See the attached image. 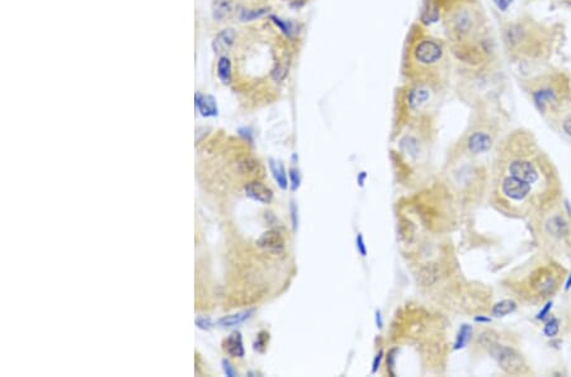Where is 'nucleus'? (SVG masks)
Returning <instances> with one entry per match:
<instances>
[{
  "mask_svg": "<svg viewBox=\"0 0 571 377\" xmlns=\"http://www.w3.org/2000/svg\"><path fill=\"white\" fill-rule=\"evenodd\" d=\"M562 28L529 13H521L502 27V42L509 60L524 70L545 68L557 51Z\"/></svg>",
  "mask_w": 571,
  "mask_h": 377,
  "instance_id": "f257e3e1",
  "label": "nucleus"
},
{
  "mask_svg": "<svg viewBox=\"0 0 571 377\" xmlns=\"http://www.w3.org/2000/svg\"><path fill=\"white\" fill-rule=\"evenodd\" d=\"M524 90L537 111L557 122L571 109V72L561 66L547 65L521 79Z\"/></svg>",
  "mask_w": 571,
  "mask_h": 377,
  "instance_id": "f03ea898",
  "label": "nucleus"
},
{
  "mask_svg": "<svg viewBox=\"0 0 571 377\" xmlns=\"http://www.w3.org/2000/svg\"><path fill=\"white\" fill-rule=\"evenodd\" d=\"M470 6H458L448 14V32L457 43L466 42L477 33L481 27V14Z\"/></svg>",
  "mask_w": 571,
  "mask_h": 377,
  "instance_id": "7ed1b4c3",
  "label": "nucleus"
},
{
  "mask_svg": "<svg viewBox=\"0 0 571 377\" xmlns=\"http://www.w3.org/2000/svg\"><path fill=\"white\" fill-rule=\"evenodd\" d=\"M443 46L433 38H424L416 45L414 50V57L419 64L432 66L438 64L443 58Z\"/></svg>",
  "mask_w": 571,
  "mask_h": 377,
  "instance_id": "20e7f679",
  "label": "nucleus"
},
{
  "mask_svg": "<svg viewBox=\"0 0 571 377\" xmlns=\"http://www.w3.org/2000/svg\"><path fill=\"white\" fill-rule=\"evenodd\" d=\"M508 170H509V175L518 178V179L523 180V182L528 183L531 185L536 184L539 179L538 170H537L536 166L528 159H514L509 164Z\"/></svg>",
  "mask_w": 571,
  "mask_h": 377,
  "instance_id": "39448f33",
  "label": "nucleus"
},
{
  "mask_svg": "<svg viewBox=\"0 0 571 377\" xmlns=\"http://www.w3.org/2000/svg\"><path fill=\"white\" fill-rule=\"evenodd\" d=\"M490 352H491L492 357L497 361V363L500 364V367H502L504 371H507L508 373H517V372H521L522 368L521 357H519L513 349L507 348V347H503V346H494Z\"/></svg>",
  "mask_w": 571,
  "mask_h": 377,
  "instance_id": "423d86ee",
  "label": "nucleus"
},
{
  "mask_svg": "<svg viewBox=\"0 0 571 377\" xmlns=\"http://www.w3.org/2000/svg\"><path fill=\"white\" fill-rule=\"evenodd\" d=\"M532 192V185L523 180L514 178L512 175L505 178L502 183V193L512 201L521 202L529 197Z\"/></svg>",
  "mask_w": 571,
  "mask_h": 377,
  "instance_id": "0eeeda50",
  "label": "nucleus"
},
{
  "mask_svg": "<svg viewBox=\"0 0 571 377\" xmlns=\"http://www.w3.org/2000/svg\"><path fill=\"white\" fill-rule=\"evenodd\" d=\"M492 139L487 132L476 131L467 137V149L472 154H482L490 150Z\"/></svg>",
  "mask_w": 571,
  "mask_h": 377,
  "instance_id": "6e6552de",
  "label": "nucleus"
},
{
  "mask_svg": "<svg viewBox=\"0 0 571 377\" xmlns=\"http://www.w3.org/2000/svg\"><path fill=\"white\" fill-rule=\"evenodd\" d=\"M245 193L249 198L260 203H270L273 200V192L269 187L262 182H250L245 185Z\"/></svg>",
  "mask_w": 571,
  "mask_h": 377,
  "instance_id": "1a4fd4ad",
  "label": "nucleus"
},
{
  "mask_svg": "<svg viewBox=\"0 0 571 377\" xmlns=\"http://www.w3.org/2000/svg\"><path fill=\"white\" fill-rule=\"evenodd\" d=\"M257 244L265 250L279 252L284 248V239L277 230H268L257 240Z\"/></svg>",
  "mask_w": 571,
  "mask_h": 377,
  "instance_id": "9d476101",
  "label": "nucleus"
},
{
  "mask_svg": "<svg viewBox=\"0 0 571 377\" xmlns=\"http://www.w3.org/2000/svg\"><path fill=\"white\" fill-rule=\"evenodd\" d=\"M431 98V90L425 87H415L412 88L407 95V104L412 111L421 108L424 104H426Z\"/></svg>",
  "mask_w": 571,
  "mask_h": 377,
  "instance_id": "9b49d317",
  "label": "nucleus"
},
{
  "mask_svg": "<svg viewBox=\"0 0 571 377\" xmlns=\"http://www.w3.org/2000/svg\"><path fill=\"white\" fill-rule=\"evenodd\" d=\"M224 348H225V351L228 352L230 356L241 358V357L245 354V351H244L243 338H241L240 333L239 332L231 333V334L229 335L228 339L225 340V343H224Z\"/></svg>",
  "mask_w": 571,
  "mask_h": 377,
  "instance_id": "f8f14e48",
  "label": "nucleus"
},
{
  "mask_svg": "<svg viewBox=\"0 0 571 377\" xmlns=\"http://www.w3.org/2000/svg\"><path fill=\"white\" fill-rule=\"evenodd\" d=\"M235 41V32L231 28L224 29L220 32L213 40V50L215 52H225L228 51L231 46L234 45Z\"/></svg>",
  "mask_w": 571,
  "mask_h": 377,
  "instance_id": "ddd939ff",
  "label": "nucleus"
},
{
  "mask_svg": "<svg viewBox=\"0 0 571 377\" xmlns=\"http://www.w3.org/2000/svg\"><path fill=\"white\" fill-rule=\"evenodd\" d=\"M196 107L201 112L202 116L212 117L217 114L216 100L211 95H196Z\"/></svg>",
  "mask_w": 571,
  "mask_h": 377,
  "instance_id": "4468645a",
  "label": "nucleus"
},
{
  "mask_svg": "<svg viewBox=\"0 0 571 377\" xmlns=\"http://www.w3.org/2000/svg\"><path fill=\"white\" fill-rule=\"evenodd\" d=\"M253 314H254V310H245V311L238 312V314L229 315V317L222 318V319H220L219 324L224 328L235 327V325H239L241 324V323L245 322V320H248Z\"/></svg>",
  "mask_w": 571,
  "mask_h": 377,
  "instance_id": "2eb2a0df",
  "label": "nucleus"
},
{
  "mask_svg": "<svg viewBox=\"0 0 571 377\" xmlns=\"http://www.w3.org/2000/svg\"><path fill=\"white\" fill-rule=\"evenodd\" d=\"M269 166H270V170H272L273 173V177H274L275 182H277V184L279 185L280 190H287V187H289V182H287L286 171L282 164L277 163V161L274 160H270Z\"/></svg>",
  "mask_w": 571,
  "mask_h": 377,
  "instance_id": "dca6fc26",
  "label": "nucleus"
},
{
  "mask_svg": "<svg viewBox=\"0 0 571 377\" xmlns=\"http://www.w3.org/2000/svg\"><path fill=\"white\" fill-rule=\"evenodd\" d=\"M517 308V303L514 302V301L512 300H503V301H499L497 303H495L494 306H492V315L496 318H502V317H505V315L511 314V312H513L514 310Z\"/></svg>",
  "mask_w": 571,
  "mask_h": 377,
  "instance_id": "f3484780",
  "label": "nucleus"
},
{
  "mask_svg": "<svg viewBox=\"0 0 571 377\" xmlns=\"http://www.w3.org/2000/svg\"><path fill=\"white\" fill-rule=\"evenodd\" d=\"M418 280L420 281V283L423 286L433 285V283L438 280V269H437L434 266L424 267V268H421V271L419 272Z\"/></svg>",
  "mask_w": 571,
  "mask_h": 377,
  "instance_id": "a211bd4d",
  "label": "nucleus"
},
{
  "mask_svg": "<svg viewBox=\"0 0 571 377\" xmlns=\"http://www.w3.org/2000/svg\"><path fill=\"white\" fill-rule=\"evenodd\" d=\"M217 74H219V78L221 79L222 83H225V84H229V83H230L231 62L228 57H225V56L220 58L219 65H217Z\"/></svg>",
  "mask_w": 571,
  "mask_h": 377,
  "instance_id": "6ab92c4d",
  "label": "nucleus"
},
{
  "mask_svg": "<svg viewBox=\"0 0 571 377\" xmlns=\"http://www.w3.org/2000/svg\"><path fill=\"white\" fill-rule=\"evenodd\" d=\"M547 231L550 232V234H552L553 236L561 237L563 234H566V231H567V226H566V222L563 221L561 217L556 216L552 217V219L548 221Z\"/></svg>",
  "mask_w": 571,
  "mask_h": 377,
  "instance_id": "aec40b11",
  "label": "nucleus"
},
{
  "mask_svg": "<svg viewBox=\"0 0 571 377\" xmlns=\"http://www.w3.org/2000/svg\"><path fill=\"white\" fill-rule=\"evenodd\" d=\"M231 13H233V7H231V4L229 3V2H226V0H219V2L215 4V8H213L215 18L225 19L228 18V17H230Z\"/></svg>",
  "mask_w": 571,
  "mask_h": 377,
  "instance_id": "412c9836",
  "label": "nucleus"
},
{
  "mask_svg": "<svg viewBox=\"0 0 571 377\" xmlns=\"http://www.w3.org/2000/svg\"><path fill=\"white\" fill-rule=\"evenodd\" d=\"M471 333H472V328H471L470 325H467V324L462 325V327H461V329H460V332H458L457 338H456L455 347H453V348L462 349L463 347L467 344L468 339H470V337H471Z\"/></svg>",
  "mask_w": 571,
  "mask_h": 377,
  "instance_id": "4be33fe9",
  "label": "nucleus"
},
{
  "mask_svg": "<svg viewBox=\"0 0 571 377\" xmlns=\"http://www.w3.org/2000/svg\"><path fill=\"white\" fill-rule=\"evenodd\" d=\"M557 123L558 126H560V129L562 130L563 134L571 139V109L568 112H566V113L558 119Z\"/></svg>",
  "mask_w": 571,
  "mask_h": 377,
  "instance_id": "5701e85b",
  "label": "nucleus"
},
{
  "mask_svg": "<svg viewBox=\"0 0 571 377\" xmlns=\"http://www.w3.org/2000/svg\"><path fill=\"white\" fill-rule=\"evenodd\" d=\"M267 13V9H251V11H243V13H241L240 18L241 21L246 22V21H254V19L257 18H260V17H263L264 14Z\"/></svg>",
  "mask_w": 571,
  "mask_h": 377,
  "instance_id": "b1692460",
  "label": "nucleus"
},
{
  "mask_svg": "<svg viewBox=\"0 0 571 377\" xmlns=\"http://www.w3.org/2000/svg\"><path fill=\"white\" fill-rule=\"evenodd\" d=\"M270 19H272L273 22L275 23V26L279 27L280 31L283 32V33L286 34V36H291L292 33H294V28H292V24L289 23L287 21H283V19L278 18V17H270Z\"/></svg>",
  "mask_w": 571,
  "mask_h": 377,
  "instance_id": "393cba45",
  "label": "nucleus"
},
{
  "mask_svg": "<svg viewBox=\"0 0 571 377\" xmlns=\"http://www.w3.org/2000/svg\"><path fill=\"white\" fill-rule=\"evenodd\" d=\"M401 148L407 154H415L416 150H418V144H416V141L412 137L406 136L401 140Z\"/></svg>",
  "mask_w": 571,
  "mask_h": 377,
  "instance_id": "a878e982",
  "label": "nucleus"
},
{
  "mask_svg": "<svg viewBox=\"0 0 571 377\" xmlns=\"http://www.w3.org/2000/svg\"><path fill=\"white\" fill-rule=\"evenodd\" d=\"M268 333L267 332H262L259 333V335L257 337V339H255V342H254V349L257 352H264L265 347H267V343H268Z\"/></svg>",
  "mask_w": 571,
  "mask_h": 377,
  "instance_id": "bb28decb",
  "label": "nucleus"
},
{
  "mask_svg": "<svg viewBox=\"0 0 571 377\" xmlns=\"http://www.w3.org/2000/svg\"><path fill=\"white\" fill-rule=\"evenodd\" d=\"M543 333H545L547 337H555L556 334L558 333V322L556 319L551 320L550 323H547L545 327V329H543Z\"/></svg>",
  "mask_w": 571,
  "mask_h": 377,
  "instance_id": "cd10ccee",
  "label": "nucleus"
},
{
  "mask_svg": "<svg viewBox=\"0 0 571 377\" xmlns=\"http://www.w3.org/2000/svg\"><path fill=\"white\" fill-rule=\"evenodd\" d=\"M355 246H357V250L361 256L367 257V246H366L362 234H358L357 237H355Z\"/></svg>",
  "mask_w": 571,
  "mask_h": 377,
  "instance_id": "c85d7f7f",
  "label": "nucleus"
},
{
  "mask_svg": "<svg viewBox=\"0 0 571 377\" xmlns=\"http://www.w3.org/2000/svg\"><path fill=\"white\" fill-rule=\"evenodd\" d=\"M290 175H291V190L295 192V191H297V188L300 187V182H301L299 170H296V169H291Z\"/></svg>",
  "mask_w": 571,
  "mask_h": 377,
  "instance_id": "c756f323",
  "label": "nucleus"
},
{
  "mask_svg": "<svg viewBox=\"0 0 571 377\" xmlns=\"http://www.w3.org/2000/svg\"><path fill=\"white\" fill-rule=\"evenodd\" d=\"M396 352L397 349H391V351L387 353V369H389L390 373L392 374V376H395V372H394V367H395V358H396Z\"/></svg>",
  "mask_w": 571,
  "mask_h": 377,
  "instance_id": "7c9ffc66",
  "label": "nucleus"
},
{
  "mask_svg": "<svg viewBox=\"0 0 571 377\" xmlns=\"http://www.w3.org/2000/svg\"><path fill=\"white\" fill-rule=\"evenodd\" d=\"M257 166H258L257 161L245 160V161H243V163H241L240 169H241V171H243V173H251V171L255 170V168H257Z\"/></svg>",
  "mask_w": 571,
  "mask_h": 377,
  "instance_id": "2f4dec72",
  "label": "nucleus"
},
{
  "mask_svg": "<svg viewBox=\"0 0 571 377\" xmlns=\"http://www.w3.org/2000/svg\"><path fill=\"white\" fill-rule=\"evenodd\" d=\"M222 369H224V372H225L226 376L229 377H234L238 374V372H236V369L234 368L233 364L230 363V362L228 361V359H224L222 361Z\"/></svg>",
  "mask_w": 571,
  "mask_h": 377,
  "instance_id": "473e14b6",
  "label": "nucleus"
},
{
  "mask_svg": "<svg viewBox=\"0 0 571 377\" xmlns=\"http://www.w3.org/2000/svg\"><path fill=\"white\" fill-rule=\"evenodd\" d=\"M196 325L199 328V329L208 330L212 328V322L209 319H206V318H198V319L196 320Z\"/></svg>",
  "mask_w": 571,
  "mask_h": 377,
  "instance_id": "72a5a7b5",
  "label": "nucleus"
},
{
  "mask_svg": "<svg viewBox=\"0 0 571 377\" xmlns=\"http://www.w3.org/2000/svg\"><path fill=\"white\" fill-rule=\"evenodd\" d=\"M382 356H384V352H382V351H380L377 354H376L375 359H373V363H372V373H376V372H377V369L380 368L381 361H382Z\"/></svg>",
  "mask_w": 571,
  "mask_h": 377,
  "instance_id": "f704fd0d",
  "label": "nucleus"
},
{
  "mask_svg": "<svg viewBox=\"0 0 571 377\" xmlns=\"http://www.w3.org/2000/svg\"><path fill=\"white\" fill-rule=\"evenodd\" d=\"M494 3L499 11L505 12L508 9V7L512 4V0H494Z\"/></svg>",
  "mask_w": 571,
  "mask_h": 377,
  "instance_id": "c9c22d12",
  "label": "nucleus"
},
{
  "mask_svg": "<svg viewBox=\"0 0 571 377\" xmlns=\"http://www.w3.org/2000/svg\"><path fill=\"white\" fill-rule=\"evenodd\" d=\"M291 210H292V222H294L292 225H294V229L296 230V227H297V209H296V206H295L294 203L291 205Z\"/></svg>",
  "mask_w": 571,
  "mask_h": 377,
  "instance_id": "e433bc0d",
  "label": "nucleus"
},
{
  "mask_svg": "<svg viewBox=\"0 0 571 377\" xmlns=\"http://www.w3.org/2000/svg\"><path fill=\"white\" fill-rule=\"evenodd\" d=\"M551 305H552V303H551V302H548V303H547V305H546V306H545V307H543V308H542V311H539L538 317H537V318H538V319H543V318H545V317H546V314H547V312H548V311H550Z\"/></svg>",
  "mask_w": 571,
  "mask_h": 377,
  "instance_id": "4c0bfd02",
  "label": "nucleus"
},
{
  "mask_svg": "<svg viewBox=\"0 0 571 377\" xmlns=\"http://www.w3.org/2000/svg\"><path fill=\"white\" fill-rule=\"evenodd\" d=\"M376 325H377V328H380V329H382V327H384V322H382V318H381L380 311H376Z\"/></svg>",
  "mask_w": 571,
  "mask_h": 377,
  "instance_id": "58836bf2",
  "label": "nucleus"
},
{
  "mask_svg": "<svg viewBox=\"0 0 571 377\" xmlns=\"http://www.w3.org/2000/svg\"><path fill=\"white\" fill-rule=\"evenodd\" d=\"M366 178H367V174H366L365 171H362V173H361V174H360V175H358V184H360V185H361V187H362V185H363V184H365V180H366Z\"/></svg>",
  "mask_w": 571,
  "mask_h": 377,
  "instance_id": "ea45409f",
  "label": "nucleus"
},
{
  "mask_svg": "<svg viewBox=\"0 0 571 377\" xmlns=\"http://www.w3.org/2000/svg\"><path fill=\"white\" fill-rule=\"evenodd\" d=\"M475 322L476 323H489L490 319H487V318H482V317H476Z\"/></svg>",
  "mask_w": 571,
  "mask_h": 377,
  "instance_id": "a19ab883",
  "label": "nucleus"
},
{
  "mask_svg": "<svg viewBox=\"0 0 571 377\" xmlns=\"http://www.w3.org/2000/svg\"><path fill=\"white\" fill-rule=\"evenodd\" d=\"M570 287H571V276H570V277H568L567 283H566V290H568V288H570Z\"/></svg>",
  "mask_w": 571,
  "mask_h": 377,
  "instance_id": "79ce46f5",
  "label": "nucleus"
},
{
  "mask_svg": "<svg viewBox=\"0 0 571 377\" xmlns=\"http://www.w3.org/2000/svg\"><path fill=\"white\" fill-rule=\"evenodd\" d=\"M524 2H529V3H532V2H537V0H524Z\"/></svg>",
  "mask_w": 571,
  "mask_h": 377,
  "instance_id": "37998d69",
  "label": "nucleus"
}]
</instances>
